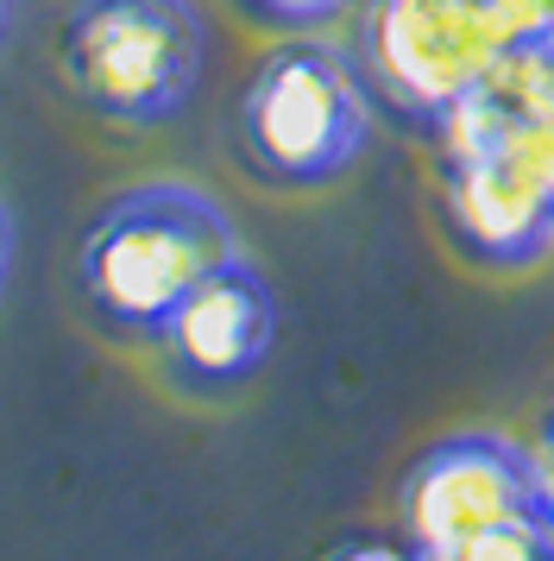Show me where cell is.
<instances>
[{
    "label": "cell",
    "instance_id": "7c38bea8",
    "mask_svg": "<svg viewBox=\"0 0 554 561\" xmlns=\"http://www.w3.org/2000/svg\"><path fill=\"white\" fill-rule=\"evenodd\" d=\"M535 460H542V473H549V485H554V398H549V410H542V430H535Z\"/></svg>",
    "mask_w": 554,
    "mask_h": 561
},
{
    "label": "cell",
    "instance_id": "5bb4252c",
    "mask_svg": "<svg viewBox=\"0 0 554 561\" xmlns=\"http://www.w3.org/2000/svg\"><path fill=\"white\" fill-rule=\"evenodd\" d=\"M13 13H20V0H0V45H7V32H13Z\"/></svg>",
    "mask_w": 554,
    "mask_h": 561
},
{
    "label": "cell",
    "instance_id": "6da1fadb",
    "mask_svg": "<svg viewBox=\"0 0 554 561\" xmlns=\"http://www.w3.org/2000/svg\"><path fill=\"white\" fill-rule=\"evenodd\" d=\"M233 253L240 233L208 190L183 178H146L101 196L95 215L82 221L70 290L101 341L151 354L176 304Z\"/></svg>",
    "mask_w": 554,
    "mask_h": 561
},
{
    "label": "cell",
    "instance_id": "3957f363",
    "mask_svg": "<svg viewBox=\"0 0 554 561\" xmlns=\"http://www.w3.org/2000/svg\"><path fill=\"white\" fill-rule=\"evenodd\" d=\"M409 556L554 561V485L529 442L460 430L428 442L397 485Z\"/></svg>",
    "mask_w": 554,
    "mask_h": 561
},
{
    "label": "cell",
    "instance_id": "9c48e42d",
    "mask_svg": "<svg viewBox=\"0 0 554 561\" xmlns=\"http://www.w3.org/2000/svg\"><path fill=\"white\" fill-rule=\"evenodd\" d=\"M240 13V26L272 32V38H290V32H327L341 26L359 0H227Z\"/></svg>",
    "mask_w": 554,
    "mask_h": 561
},
{
    "label": "cell",
    "instance_id": "8992f818",
    "mask_svg": "<svg viewBox=\"0 0 554 561\" xmlns=\"http://www.w3.org/2000/svg\"><path fill=\"white\" fill-rule=\"evenodd\" d=\"M272 347L277 290L246 253H233L176 304L164 334L151 341V366H158L164 391H176L183 404L215 410L258 385V373L272 366Z\"/></svg>",
    "mask_w": 554,
    "mask_h": 561
},
{
    "label": "cell",
    "instance_id": "ba28073f",
    "mask_svg": "<svg viewBox=\"0 0 554 561\" xmlns=\"http://www.w3.org/2000/svg\"><path fill=\"white\" fill-rule=\"evenodd\" d=\"M478 95L504 121H554V45H510L478 77Z\"/></svg>",
    "mask_w": 554,
    "mask_h": 561
},
{
    "label": "cell",
    "instance_id": "5b68a950",
    "mask_svg": "<svg viewBox=\"0 0 554 561\" xmlns=\"http://www.w3.org/2000/svg\"><path fill=\"white\" fill-rule=\"evenodd\" d=\"M498 51L504 45L478 0H359L347 57L366 102L435 146L441 121L478 89Z\"/></svg>",
    "mask_w": 554,
    "mask_h": 561
},
{
    "label": "cell",
    "instance_id": "7a4b0ae2",
    "mask_svg": "<svg viewBox=\"0 0 554 561\" xmlns=\"http://www.w3.org/2000/svg\"><path fill=\"white\" fill-rule=\"evenodd\" d=\"M233 164L272 196L334 190L372 146V102L359 70L322 32H290L252 64L233 102Z\"/></svg>",
    "mask_w": 554,
    "mask_h": 561
},
{
    "label": "cell",
    "instance_id": "30bf717a",
    "mask_svg": "<svg viewBox=\"0 0 554 561\" xmlns=\"http://www.w3.org/2000/svg\"><path fill=\"white\" fill-rule=\"evenodd\" d=\"M498 45H554V0H478Z\"/></svg>",
    "mask_w": 554,
    "mask_h": 561
},
{
    "label": "cell",
    "instance_id": "277c9868",
    "mask_svg": "<svg viewBox=\"0 0 554 561\" xmlns=\"http://www.w3.org/2000/svg\"><path fill=\"white\" fill-rule=\"evenodd\" d=\"M50 57L82 114L151 133L196 102L208 26L196 0H64Z\"/></svg>",
    "mask_w": 554,
    "mask_h": 561
},
{
    "label": "cell",
    "instance_id": "52a82bcc",
    "mask_svg": "<svg viewBox=\"0 0 554 561\" xmlns=\"http://www.w3.org/2000/svg\"><path fill=\"white\" fill-rule=\"evenodd\" d=\"M441 208H448L453 247L473 265L529 272L535 259L554 253V208L504 146L441 152Z\"/></svg>",
    "mask_w": 554,
    "mask_h": 561
},
{
    "label": "cell",
    "instance_id": "8fae6325",
    "mask_svg": "<svg viewBox=\"0 0 554 561\" xmlns=\"http://www.w3.org/2000/svg\"><path fill=\"white\" fill-rule=\"evenodd\" d=\"M498 146L523 164L529 183L542 190V203L554 208V121H510Z\"/></svg>",
    "mask_w": 554,
    "mask_h": 561
},
{
    "label": "cell",
    "instance_id": "4fadbf2b",
    "mask_svg": "<svg viewBox=\"0 0 554 561\" xmlns=\"http://www.w3.org/2000/svg\"><path fill=\"white\" fill-rule=\"evenodd\" d=\"M7 278H13V215H7V196H0V297H7Z\"/></svg>",
    "mask_w": 554,
    "mask_h": 561
}]
</instances>
